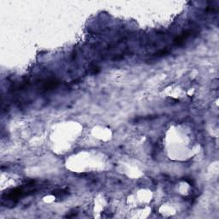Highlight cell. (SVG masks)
Listing matches in <instances>:
<instances>
[{
  "label": "cell",
  "mask_w": 219,
  "mask_h": 219,
  "mask_svg": "<svg viewBox=\"0 0 219 219\" xmlns=\"http://www.w3.org/2000/svg\"><path fill=\"white\" fill-rule=\"evenodd\" d=\"M190 33H191V32H186V33H182L181 35H180L179 37H177L176 40H175V44L176 45H181L183 41L185 40L187 38H188L189 37V35H190Z\"/></svg>",
  "instance_id": "cell-1"
}]
</instances>
